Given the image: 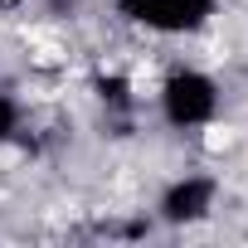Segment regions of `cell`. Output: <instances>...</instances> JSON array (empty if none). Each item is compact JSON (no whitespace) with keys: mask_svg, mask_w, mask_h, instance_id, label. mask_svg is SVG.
Returning a JSON list of instances; mask_svg holds the SVG:
<instances>
[{"mask_svg":"<svg viewBox=\"0 0 248 248\" xmlns=\"http://www.w3.org/2000/svg\"><path fill=\"white\" fill-rule=\"evenodd\" d=\"M238 137H233V127H209L204 132V151H229Z\"/></svg>","mask_w":248,"mask_h":248,"instance_id":"6da1fadb","label":"cell"}]
</instances>
